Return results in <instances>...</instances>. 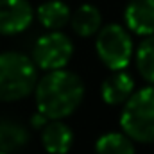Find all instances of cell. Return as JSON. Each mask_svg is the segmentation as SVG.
Wrapping results in <instances>:
<instances>
[{
	"mask_svg": "<svg viewBox=\"0 0 154 154\" xmlns=\"http://www.w3.org/2000/svg\"><path fill=\"white\" fill-rule=\"evenodd\" d=\"M29 142V133L23 125L14 122H0V151L16 152Z\"/></svg>",
	"mask_w": 154,
	"mask_h": 154,
	"instance_id": "7c38bea8",
	"label": "cell"
},
{
	"mask_svg": "<svg viewBox=\"0 0 154 154\" xmlns=\"http://www.w3.org/2000/svg\"><path fill=\"white\" fill-rule=\"evenodd\" d=\"M38 82L32 59L20 52L0 54V100L11 102L27 97Z\"/></svg>",
	"mask_w": 154,
	"mask_h": 154,
	"instance_id": "7a4b0ae2",
	"label": "cell"
},
{
	"mask_svg": "<svg viewBox=\"0 0 154 154\" xmlns=\"http://www.w3.org/2000/svg\"><path fill=\"white\" fill-rule=\"evenodd\" d=\"M120 124L125 134L142 143L154 142V86L142 88L124 106Z\"/></svg>",
	"mask_w": 154,
	"mask_h": 154,
	"instance_id": "3957f363",
	"label": "cell"
},
{
	"mask_svg": "<svg viewBox=\"0 0 154 154\" xmlns=\"http://www.w3.org/2000/svg\"><path fill=\"white\" fill-rule=\"evenodd\" d=\"M41 142H43V147H45L47 152L66 154L70 151L72 143H74V134H72L70 127L66 124L59 122V118H57L54 122H48L43 127Z\"/></svg>",
	"mask_w": 154,
	"mask_h": 154,
	"instance_id": "ba28073f",
	"label": "cell"
},
{
	"mask_svg": "<svg viewBox=\"0 0 154 154\" xmlns=\"http://www.w3.org/2000/svg\"><path fill=\"white\" fill-rule=\"evenodd\" d=\"M84 84L81 77L65 68L50 70L36 84V106L50 120L72 115L82 102Z\"/></svg>",
	"mask_w": 154,
	"mask_h": 154,
	"instance_id": "6da1fadb",
	"label": "cell"
},
{
	"mask_svg": "<svg viewBox=\"0 0 154 154\" xmlns=\"http://www.w3.org/2000/svg\"><path fill=\"white\" fill-rule=\"evenodd\" d=\"M100 22H102V18H100L99 9L90 5V4L81 5L72 16V27L82 38H88V36L95 34L100 29Z\"/></svg>",
	"mask_w": 154,
	"mask_h": 154,
	"instance_id": "8fae6325",
	"label": "cell"
},
{
	"mask_svg": "<svg viewBox=\"0 0 154 154\" xmlns=\"http://www.w3.org/2000/svg\"><path fill=\"white\" fill-rule=\"evenodd\" d=\"M136 66L145 81L154 82V34L140 43L136 50Z\"/></svg>",
	"mask_w": 154,
	"mask_h": 154,
	"instance_id": "5bb4252c",
	"label": "cell"
},
{
	"mask_svg": "<svg viewBox=\"0 0 154 154\" xmlns=\"http://www.w3.org/2000/svg\"><path fill=\"white\" fill-rule=\"evenodd\" d=\"M97 54L100 61L113 72L124 70L133 57V41L127 31L116 23H109L99 31L97 36Z\"/></svg>",
	"mask_w": 154,
	"mask_h": 154,
	"instance_id": "277c9868",
	"label": "cell"
},
{
	"mask_svg": "<svg viewBox=\"0 0 154 154\" xmlns=\"http://www.w3.org/2000/svg\"><path fill=\"white\" fill-rule=\"evenodd\" d=\"M38 20L41 22L43 27H47L50 31H57L72 20V14H70V9L65 2L50 0V2H45L38 7Z\"/></svg>",
	"mask_w": 154,
	"mask_h": 154,
	"instance_id": "30bf717a",
	"label": "cell"
},
{
	"mask_svg": "<svg viewBox=\"0 0 154 154\" xmlns=\"http://www.w3.org/2000/svg\"><path fill=\"white\" fill-rule=\"evenodd\" d=\"M133 88H134V82L129 74H124L120 70H116L113 75H109L104 82H102V99L106 104L109 106H116V104H122L125 100H129L131 93H133Z\"/></svg>",
	"mask_w": 154,
	"mask_h": 154,
	"instance_id": "9c48e42d",
	"label": "cell"
},
{
	"mask_svg": "<svg viewBox=\"0 0 154 154\" xmlns=\"http://www.w3.org/2000/svg\"><path fill=\"white\" fill-rule=\"evenodd\" d=\"M74 54V45L68 36L61 32L45 34L34 45V63L43 70L65 68Z\"/></svg>",
	"mask_w": 154,
	"mask_h": 154,
	"instance_id": "5b68a950",
	"label": "cell"
},
{
	"mask_svg": "<svg viewBox=\"0 0 154 154\" xmlns=\"http://www.w3.org/2000/svg\"><path fill=\"white\" fill-rule=\"evenodd\" d=\"M129 31L140 36L154 34V0H133L124 13Z\"/></svg>",
	"mask_w": 154,
	"mask_h": 154,
	"instance_id": "52a82bcc",
	"label": "cell"
},
{
	"mask_svg": "<svg viewBox=\"0 0 154 154\" xmlns=\"http://www.w3.org/2000/svg\"><path fill=\"white\" fill-rule=\"evenodd\" d=\"M32 22V7L27 0H0V34L23 32Z\"/></svg>",
	"mask_w": 154,
	"mask_h": 154,
	"instance_id": "8992f818",
	"label": "cell"
},
{
	"mask_svg": "<svg viewBox=\"0 0 154 154\" xmlns=\"http://www.w3.org/2000/svg\"><path fill=\"white\" fill-rule=\"evenodd\" d=\"M97 154H134L131 136L120 133H108L97 140Z\"/></svg>",
	"mask_w": 154,
	"mask_h": 154,
	"instance_id": "4fadbf2b",
	"label": "cell"
},
{
	"mask_svg": "<svg viewBox=\"0 0 154 154\" xmlns=\"http://www.w3.org/2000/svg\"><path fill=\"white\" fill-rule=\"evenodd\" d=\"M0 154H7V152H4V151H0Z\"/></svg>",
	"mask_w": 154,
	"mask_h": 154,
	"instance_id": "9a60e30c",
	"label": "cell"
}]
</instances>
